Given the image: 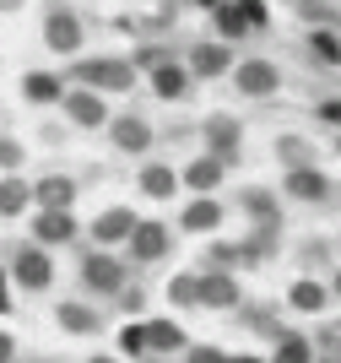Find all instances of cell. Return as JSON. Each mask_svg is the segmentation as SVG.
Returning <instances> with one entry per match:
<instances>
[{
    "label": "cell",
    "mask_w": 341,
    "mask_h": 363,
    "mask_svg": "<svg viewBox=\"0 0 341 363\" xmlns=\"http://www.w3.org/2000/svg\"><path fill=\"white\" fill-rule=\"evenodd\" d=\"M11 277H16V282H22L28 293H44L49 282H55V260L44 255V244H28V250H16Z\"/></svg>",
    "instance_id": "1"
},
{
    "label": "cell",
    "mask_w": 341,
    "mask_h": 363,
    "mask_svg": "<svg viewBox=\"0 0 341 363\" xmlns=\"http://www.w3.org/2000/svg\"><path fill=\"white\" fill-rule=\"evenodd\" d=\"M76 76L87 82V92H92V87L125 92V87L135 82V76H130V60H87V65H76Z\"/></svg>",
    "instance_id": "2"
},
{
    "label": "cell",
    "mask_w": 341,
    "mask_h": 363,
    "mask_svg": "<svg viewBox=\"0 0 341 363\" xmlns=\"http://www.w3.org/2000/svg\"><path fill=\"white\" fill-rule=\"evenodd\" d=\"M82 282H87L92 293H119V288H125V266H119L114 255H104V250H98V255L82 260Z\"/></svg>",
    "instance_id": "3"
},
{
    "label": "cell",
    "mask_w": 341,
    "mask_h": 363,
    "mask_svg": "<svg viewBox=\"0 0 341 363\" xmlns=\"http://www.w3.org/2000/svg\"><path fill=\"white\" fill-rule=\"evenodd\" d=\"M195 303H206V309H238V282L228 272L195 277Z\"/></svg>",
    "instance_id": "4"
},
{
    "label": "cell",
    "mask_w": 341,
    "mask_h": 363,
    "mask_svg": "<svg viewBox=\"0 0 341 363\" xmlns=\"http://www.w3.org/2000/svg\"><path fill=\"white\" fill-rule=\"evenodd\" d=\"M130 255L141 260V266L163 260V255H168V228H163V223H135V228H130Z\"/></svg>",
    "instance_id": "5"
},
{
    "label": "cell",
    "mask_w": 341,
    "mask_h": 363,
    "mask_svg": "<svg viewBox=\"0 0 341 363\" xmlns=\"http://www.w3.org/2000/svg\"><path fill=\"white\" fill-rule=\"evenodd\" d=\"M233 87L250 92V98L276 92V65H271V60H244V65H233Z\"/></svg>",
    "instance_id": "6"
},
{
    "label": "cell",
    "mask_w": 341,
    "mask_h": 363,
    "mask_svg": "<svg viewBox=\"0 0 341 363\" xmlns=\"http://www.w3.org/2000/svg\"><path fill=\"white\" fill-rule=\"evenodd\" d=\"M44 44L60 49V55H71V49L82 44V22H76L71 11H49V22H44Z\"/></svg>",
    "instance_id": "7"
},
{
    "label": "cell",
    "mask_w": 341,
    "mask_h": 363,
    "mask_svg": "<svg viewBox=\"0 0 341 363\" xmlns=\"http://www.w3.org/2000/svg\"><path fill=\"white\" fill-rule=\"evenodd\" d=\"M55 320H60V325H65L71 336H92V331H104V315H98L92 303H60Z\"/></svg>",
    "instance_id": "8"
},
{
    "label": "cell",
    "mask_w": 341,
    "mask_h": 363,
    "mask_svg": "<svg viewBox=\"0 0 341 363\" xmlns=\"http://www.w3.org/2000/svg\"><path fill=\"white\" fill-rule=\"evenodd\" d=\"M33 239H38V244H71L76 239V217L71 212H38Z\"/></svg>",
    "instance_id": "9"
},
{
    "label": "cell",
    "mask_w": 341,
    "mask_h": 363,
    "mask_svg": "<svg viewBox=\"0 0 341 363\" xmlns=\"http://www.w3.org/2000/svg\"><path fill=\"white\" fill-rule=\"evenodd\" d=\"M33 196L44 201V212H71L76 179H65V174H49V179H38V190H33Z\"/></svg>",
    "instance_id": "10"
},
{
    "label": "cell",
    "mask_w": 341,
    "mask_h": 363,
    "mask_svg": "<svg viewBox=\"0 0 341 363\" xmlns=\"http://www.w3.org/2000/svg\"><path fill=\"white\" fill-rule=\"evenodd\" d=\"M141 331H147V352H184L190 347L174 320H141Z\"/></svg>",
    "instance_id": "11"
},
{
    "label": "cell",
    "mask_w": 341,
    "mask_h": 363,
    "mask_svg": "<svg viewBox=\"0 0 341 363\" xmlns=\"http://www.w3.org/2000/svg\"><path fill=\"white\" fill-rule=\"evenodd\" d=\"M65 114H71L76 125H104L108 120V108H104V98H98V92H65Z\"/></svg>",
    "instance_id": "12"
},
{
    "label": "cell",
    "mask_w": 341,
    "mask_h": 363,
    "mask_svg": "<svg viewBox=\"0 0 341 363\" xmlns=\"http://www.w3.org/2000/svg\"><path fill=\"white\" fill-rule=\"evenodd\" d=\"M206 141H211V157L233 163V152H238V120H223V114H211V120H206Z\"/></svg>",
    "instance_id": "13"
},
{
    "label": "cell",
    "mask_w": 341,
    "mask_h": 363,
    "mask_svg": "<svg viewBox=\"0 0 341 363\" xmlns=\"http://www.w3.org/2000/svg\"><path fill=\"white\" fill-rule=\"evenodd\" d=\"M152 87H157V98H184L190 76H184L179 60H157V65H152Z\"/></svg>",
    "instance_id": "14"
},
{
    "label": "cell",
    "mask_w": 341,
    "mask_h": 363,
    "mask_svg": "<svg viewBox=\"0 0 341 363\" xmlns=\"http://www.w3.org/2000/svg\"><path fill=\"white\" fill-rule=\"evenodd\" d=\"M190 65L201 76H223V71H233V49L228 44H201V49H190Z\"/></svg>",
    "instance_id": "15"
},
{
    "label": "cell",
    "mask_w": 341,
    "mask_h": 363,
    "mask_svg": "<svg viewBox=\"0 0 341 363\" xmlns=\"http://www.w3.org/2000/svg\"><path fill=\"white\" fill-rule=\"evenodd\" d=\"M114 141H119V152H147L152 130H147L141 114H119V120H114Z\"/></svg>",
    "instance_id": "16"
},
{
    "label": "cell",
    "mask_w": 341,
    "mask_h": 363,
    "mask_svg": "<svg viewBox=\"0 0 341 363\" xmlns=\"http://www.w3.org/2000/svg\"><path fill=\"white\" fill-rule=\"evenodd\" d=\"M130 228H135V217L119 206V212H104L98 223H92V239L98 244H119V239H130Z\"/></svg>",
    "instance_id": "17"
},
{
    "label": "cell",
    "mask_w": 341,
    "mask_h": 363,
    "mask_svg": "<svg viewBox=\"0 0 341 363\" xmlns=\"http://www.w3.org/2000/svg\"><path fill=\"white\" fill-rule=\"evenodd\" d=\"M179 223H184V233H206V228L223 223V201H190Z\"/></svg>",
    "instance_id": "18"
},
{
    "label": "cell",
    "mask_w": 341,
    "mask_h": 363,
    "mask_svg": "<svg viewBox=\"0 0 341 363\" xmlns=\"http://www.w3.org/2000/svg\"><path fill=\"white\" fill-rule=\"evenodd\" d=\"M141 190H147L152 201H168L179 190V174H174V168H163V163H147V168H141Z\"/></svg>",
    "instance_id": "19"
},
{
    "label": "cell",
    "mask_w": 341,
    "mask_h": 363,
    "mask_svg": "<svg viewBox=\"0 0 341 363\" xmlns=\"http://www.w3.org/2000/svg\"><path fill=\"white\" fill-rule=\"evenodd\" d=\"M223 174H228V163H223V157H211V152H206L201 163H190V168H184V184H190V190H211V184L223 179Z\"/></svg>",
    "instance_id": "20"
},
{
    "label": "cell",
    "mask_w": 341,
    "mask_h": 363,
    "mask_svg": "<svg viewBox=\"0 0 341 363\" xmlns=\"http://www.w3.org/2000/svg\"><path fill=\"white\" fill-rule=\"evenodd\" d=\"M271 363H314V342L298 336V331H287L282 342H276V352H271Z\"/></svg>",
    "instance_id": "21"
},
{
    "label": "cell",
    "mask_w": 341,
    "mask_h": 363,
    "mask_svg": "<svg viewBox=\"0 0 341 363\" xmlns=\"http://www.w3.org/2000/svg\"><path fill=\"white\" fill-rule=\"evenodd\" d=\"M287 190H293L298 201H325L330 184L320 179V174H309V168H293V179H287Z\"/></svg>",
    "instance_id": "22"
},
{
    "label": "cell",
    "mask_w": 341,
    "mask_h": 363,
    "mask_svg": "<svg viewBox=\"0 0 341 363\" xmlns=\"http://www.w3.org/2000/svg\"><path fill=\"white\" fill-rule=\"evenodd\" d=\"M28 201H33V190L22 179H0V217H16Z\"/></svg>",
    "instance_id": "23"
},
{
    "label": "cell",
    "mask_w": 341,
    "mask_h": 363,
    "mask_svg": "<svg viewBox=\"0 0 341 363\" xmlns=\"http://www.w3.org/2000/svg\"><path fill=\"white\" fill-rule=\"evenodd\" d=\"M244 212H250L260 228H276V201H271L266 190H244Z\"/></svg>",
    "instance_id": "24"
},
{
    "label": "cell",
    "mask_w": 341,
    "mask_h": 363,
    "mask_svg": "<svg viewBox=\"0 0 341 363\" xmlns=\"http://www.w3.org/2000/svg\"><path fill=\"white\" fill-rule=\"evenodd\" d=\"M28 98L33 104H55V98H65V87H60V76H28Z\"/></svg>",
    "instance_id": "25"
},
{
    "label": "cell",
    "mask_w": 341,
    "mask_h": 363,
    "mask_svg": "<svg viewBox=\"0 0 341 363\" xmlns=\"http://www.w3.org/2000/svg\"><path fill=\"white\" fill-rule=\"evenodd\" d=\"M293 309H325V288H320V282H298L293 288Z\"/></svg>",
    "instance_id": "26"
},
{
    "label": "cell",
    "mask_w": 341,
    "mask_h": 363,
    "mask_svg": "<svg viewBox=\"0 0 341 363\" xmlns=\"http://www.w3.org/2000/svg\"><path fill=\"white\" fill-rule=\"evenodd\" d=\"M119 347H125V358H147V331H141V325H125V331H119Z\"/></svg>",
    "instance_id": "27"
},
{
    "label": "cell",
    "mask_w": 341,
    "mask_h": 363,
    "mask_svg": "<svg viewBox=\"0 0 341 363\" xmlns=\"http://www.w3.org/2000/svg\"><path fill=\"white\" fill-rule=\"evenodd\" d=\"M309 49H314V55H320L325 65H336V60H341V44L330 38V33H314V38H309Z\"/></svg>",
    "instance_id": "28"
},
{
    "label": "cell",
    "mask_w": 341,
    "mask_h": 363,
    "mask_svg": "<svg viewBox=\"0 0 341 363\" xmlns=\"http://www.w3.org/2000/svg\"><path fill=\"white\" fill-rule=\"evenodd\" d=\"M168 298H174L179 309H190L195 303V277H174V282H168Z\"/></svg>",
    "instance_id": "29"
},
{
    "label": "cell",
    "mask_w": 341,
    "mask_h": 363,
    "mask_svg": "<svg viewBox=\"0 0 341 363\" xmlns=\"http://www.w3.org/2000/svg\"><path fill=\"white\" fill-rule=\"evenodd\" d=\"M184 363H228V352H217V347H184Z\"/></svg>",
    "instance_id": "30"
},
{
    "label": "cell",
    "mask_w": 341,
    "mask_h": 363,
    "mask_svg": "<svg viewBox=\"0 0 341 363\" xmlns=\"http://www.w3.org/2000/svg\"><path fill=\"white\" fill-rule=\"evenodd\" d=\"M22 163V147H16V141H0V168H16Z\"/></svg>",
    "instance_id": "31"
},
{
    "label": "cell",
    "mask_w": 341,
    "mask_h": 363,
    "mask_svg": "<svg viewBox=\"0 0 341 363\" xmlns=\"http://www.w3.org/2000/svg\"><path fill=\"white\" fill-rule=\"evenodd\" d=\"M282 157L298 168V163H303V141H293V136H287V141H282Z\"/></svg>",
    "instance_id": "32"
},
{
    "label": "cell",
    "mask_w": 341,
    "mask_h": 363,
    "mask_svg": "<svg viewBox=\"0 0 341 363\" xmlns=\"http://www.w3.org/2000/svg\"><path fill=\"white\" fill-rule=\"evenodd\" d=\"M320 120H330V125H341V98H330V104H320Z\"/></svg>",
    "instance_id": "33"
},
{
    "label": "cell",
    "mask_w": 341,
    "mask_h": 363,
    "mask_svg": "<svg viewBox=\"0 0 341 363\" xmlns=\"http://www.w3.org/2000/svg\"><path fill=\"white\" fill-rule=\"evenodd\" d=\"M16 358V342H11V331H0V363H11Z\"/></svg>",
    "instance_id": "34"
},
{
    "label": "cell",
    "mask_w": 341,
    "mask_h": 363,
    "mask_svg": "<svg viewBox=\"0 0 341 363\" xmlns=\"http://www.w3.org/2000/svg\"><path fill=\"white\" fill-rule=\"evenodd\" d=\"M11 309V293H6V272H0V315Z\"/></svg>",
    "instance_id": "35"
},
{
    "label": "cell",
    "mask_w": 341,
    "mask_h": 363,
    "mask_svg": "<svg viewBox=\"0 0 341 363\" xmlns=\"http://www.w3.org/2000/svg\"><path fill=\"white\" fill-rule=\"evenodd\" d=\"M228 363H266V358H250V352H238V358H228Z\"/></svg>",
    "instance_id": "36"
},
{
    "label": "cell",
    "mask_w": 341,
    "mask_h": 363,
    "mask_svg": "<svg viewBox=\"0 0 341 363\" xmlns=\"http://www.w3.org/2000/svg\"><path fill=\"white\" fill-rule=\"evenodd\" d=\"M195 6H223V0H195Z\"/></svg>",
    "instance_id": "37"
},
{
    "label": "cell",
    "mask_w": 341,
    "mask_h": 363,
    "mask_svg": "<svg viewBox=\"0 0 341 363\" xmlns=\"http://www.w3.org/2000/svg\"><path fill=\"white\" fill-rule=\"evenodd\" d=\"M92 363H119V358H92Z\"/></svg>",
    "instance_id": "38"
},
{
    "label": "cell",
    "mask_w": 341,
    "mask_h": 363,
    "mask_svg": "<svg viewBox=\"0 0 341 363\" xmlns=\"http://www.w3.org/2000/svg\"><path fill=\"white\" fill-rule=\"evenodd\" d=\"M336 293H341V272H336Z\"/></svg>",
    "instance_id": "39"
},
{
    "label": "cell",
    "mask_w": 341,
    "mask_h": 363,
    "mask_svg": "<svg viewBox=\"0 0 341 363\" xmlns=\"http://www.w3.org/2000/svg\"><path fill=\"white\" fill-rule=\"evenodd\" d=\"M325 363H341V358H325Z\"/></svg>",
    "instance_id": "40"
}]
</instances>
